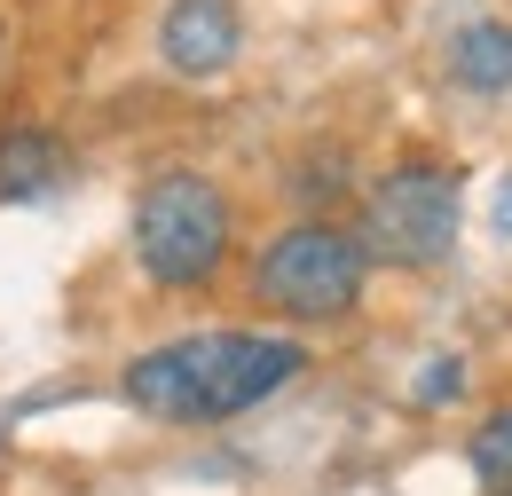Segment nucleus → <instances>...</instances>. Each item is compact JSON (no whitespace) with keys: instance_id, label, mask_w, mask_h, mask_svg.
Returning <instances> with one entry per match:
<instances>
[{"instance_id":"1","label":"nucleus","mask_w":512,"mask_h":496,"mask_svg":"<svg viewBox=\"0 0 512 496\" xmlns=\"http://www.w3.org/2000/svg\"><path fill=\"white\" fill-rule=\"evenodd\" d=\"M308 371L300 339H268V331H197L174 347H150L127 363V402L158 426H229L260 410L268 394H284Z\"/></svg>"},{"instance_id":"5","label":"nucleus","mask_w":512,"mask_h":496,"mask_svg":"<svg viewBox=\"0 0 512 496\" xmlns=\"http://www.w3.org/2000/svg\"><path fill=\"white\" fill-rule=\"evenodd\" d=\"M245 48V16L237 0H174L158 24V56L174 63L182 79H221Z\"/></svg>"},{"instance_id":"7","label":"nucleus","mask_w":512,"mask_h":496,"mask_svg":"<svg viewBox=\"0 0 512 496\" xmlns=\"http://www.w3.org/2000/svg\"><path fill=\"white\" fill-rule=\"evenodd\" d=\"M449 71L473 95H505L512 87V24H465L449 40Z\"/></svg>"},{"instance_id":"8","label":"nucleus","mask_w":512,"mask_h":496,"mask_svg":"<svg viewBox=\"0 0 512 496\" xmlns=\"http://www.w3.org/2000/svg\"><path fill=\"white\" fill-rule=\"evenodd\" d=\"M473 473H481L489 496H512V410L481 418V434H473Z\"/></svg>"},{"instance_id":"9","label":"nucleus","mask_w":512,"mask_h":496,"mask_svg":"<svg viewBox=\"0 0 512 496\" xmlns=\"http://www.w3.org/2000/svg\"><path fill=\"white\" fill-rule=\"evenodd\" d=\"M457 378H465V371H457L449 355H442V363H426V371H418V402H449V394H457Z\"/></svg>"},{"instance_id":"4","label":"nucleus","mask_w":512,"mask_h":496,"mask_svg":"<svg viewBox=\"0 0 512 496\" xmlns=\"http://www.w3.org/2000/svg\"><path fill=\"white\" fill-rule=\"evenodd\" d=\"M457 174L449 166H394L363 205V252L386 268H434L457 245Z\"/></svg>"},{"instance_id":"2","label":"nucleus","mask_w":512,"mask_h":496,"mask_svg":"<svg viewBox=\"0 0 512 496\" xmlns=\"http://www.w3.org/2000/svg\"><path fill=\"white\" fill-rule=\"evenodd\" d=\"M134 260L166 292L213 284L221 260H229V197H221V182L182 174V166L174 174H150L142 197H134Z\"/></svg>"},{"instance_id":"3","label":"nucleus","mask_w":512,"mask_h":496,"mask_svg":"<svg viewBox=\"0 0 512 496\" xmlns=\"http://www.w3.org/2000/svg\"><path fill=\"white\" fill-rule=\"evenodd\" d=\"M363 268H371L363 237H347L331 221H300V229H284V237L260 245L253 300L292 315V323H331V315H347L363 300Z\"/></svg>"},{"instance_id":"6","label":"nucleus","mask_w":512,"mask_h":496,"mask_svg":"<svg viewBox=\"0 0 512 496\" xmlns=\"http://www.w3.org/2000/svg\"><path fill=\"white\" fill-rule=\"evenodd\" d=\"M64 174V150H56V134H40V126H8L0 134V205H24V197H48Z\"/></svg>"},{"instance_id":"10","label":"nucleus","mask_w":512,"mask_h":496,"mask_svg":"<svg viewBox=\"0 0 512 496\" xmlns=\"http://www.w3.org/2000/svg\"><path fill=\"white\" fill-rule=\"evenodd\" d=\"M489 221H497V237H512V174L497 182V197H489Z\"/></svg>"}]
</instances>
